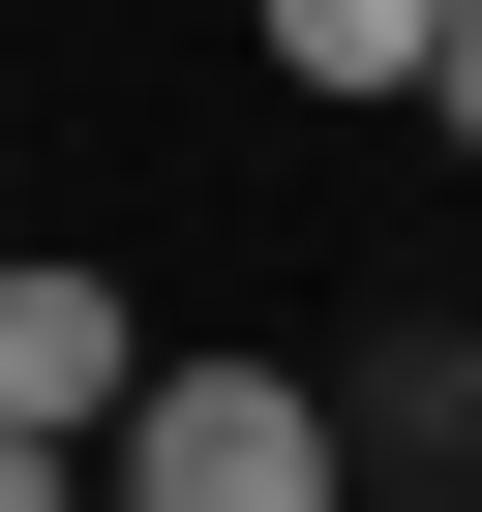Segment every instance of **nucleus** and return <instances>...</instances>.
Masks as SVG:
<instances>
[{
    "mask_svg": "<svg viewBox=\"0 0 482 512\" xmlns=\"http://www.w3.org/2000/svg\"><path fill=\"white\" fill-rule=\"evenodd\" d=\"M121 512H332V392L302 362H181L121 422Z\"/></svg>",
    "mask_w": 482,
    "mask_h": 512,
    "instance_id": "f257e3e1",
    "label": "nucleus"
},
{
    "mask_svg": "<svg viewBox=\"0 0 482 512\" xmlns=\"http://www.w3.org/2000/svg\"><path fill=\"white\" fill-rule=\"evenodd\" d=\"M181 362L121 332V272H0V422H31V452H121Z\"/></svg>",
    "mask_w": 482,
    "mask_h": 512,
    "instance_id": "f03ea898",
    "label": "nucleus"
},
{
    "mask_svg": "<svg viewBox=\"0 0 482 512\" xmlns=\"http://www.w3.org/2000/svg\"><path fill=\"white\" fill-rule=\"evenodd\" d=\"M272 61H302V91H422V61H452V0H272Z\"/></svg>",
    "mask_w": 482,
    "mask_h": 512,
    "instance_id": "7ed1b4c3",
    "label": "nucleus"
},
{
    "mask_svg": "<svg viewBox=\"0 0 482 512\" xmlns=\"http://www.w3.org/2000/svg\"><path fill=\"white\" fill-rule=\"evenodd\" d=\"M422 121H452V151H482V0H452V61H422Z\"/></svg>",
    "mask_w": 482,
    "mask_h": 512,
    "instance_id": "20e7f679",
    "label": "nucleus"
},
{
    "mask_svg": "<svg viewBox=\"0 0 482 512\" xmlns=\"http://www.w3.org/2000/svg\"><path fill=\"white\" fill-rule=\"evenodd\" d=\"M452 422H482V332H452Z\"/></svg>",
    "mask_w": 482,
    "mask_h": 512,
    "instance_id": "39448f33",
    "label": "nucleus"
}]
</instances>
